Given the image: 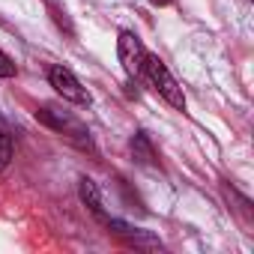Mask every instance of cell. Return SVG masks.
<instances>
[{
  "label": "cell",
  "mask_w": 254,
  "mask_h": 254,
  "mask_svg": "<svg viewBox=\"0 0 254 254\" xmlns=\"http://www.w3.org/2000/svg\"><path fill=\"white\" fill-rule=\"evenodd\" d=\"M144 72H147L150 84L156 87V93H159L171 108L186 111V93H183V87L177 84V78L168 72V66H165L156 54H147V57H144Z\"/></svg>",
  "instance_id": "6da1fadb"
},
{
  "label": "cell",
  "mask_w": 254,
  "mask_h": 254,
  "mask_svg": "<svg viewBox=\"0 0 254 254\" xmlns=\"http://www.w3.org/2000/svg\"><path fill=\"white\" fill-rule=\"evenodd\" d=\"M36 120L39 123H45L48 129H54V132H60V135H66L72 144H78L81 150H93V141H90V132L84 129V126L72 117V114H66V111H57V108H51V105H45V108H39L36 111Z\"/></svg>",
  "instance_id": "7a4b0ae2"
},
{
  "label": "cell",
  "mask_w": 254,
  "mask_h": 254,
  "mask_svg": "<svg viewBox=\"0 0 254 254\" xmlns=\"http://www.w3.org/2000/svg\"><path fill=\"white\" fill-rule=\"evenodd\" d=\"M48 84L54 87L57 96H63L66 102H75V105H90V93L84 90V84L75 78L72 69L66 66H51L48 69Z\"/></svg>",
  "instance_id": "3957f363"
},
{
  "label": "cell",
  "mask_w": 254,
  "mask_h": 254,
  "mask_svg": "<svg viewBox=\"0 0 254 254\" xmlns=\"http://www.w3.org/2000/svg\"><path fill=\"white\" fill-rule=\"evenodd\" d=\"M117 57H120L123 69L129 75H141L144 72V57H147V48H144L141 36L132 33V30H123L120 39H117Z\"/></svg>",
  "instance_id": "277c9868"
},
{
  "label": "cell",
  "mask_w": 254,
  "mask_h": 254,
  "mask_svg": "<svg viewBox=\"0 0 254 254\" xmlns=\"http://www.w3.org/2000/svg\"><path fill=\"white\" fill-rule=\"evenodd\" d=\"M108 227H111L117 236H123L129 245H135V248H162V239H159V236H153V233H147V230H141V227H132V224H126V221L108 218Z\"/></svg>",
  "instance_id": "5b68a950"
},
{
  "label": "cell",
  "mask_w": 254,
  "mask_h": 254,
  "mask_svg": "<svg viewBox=\"0 0 254 254\" xmlns=\"http://www.w3.org/2000/svg\"><path fill=\"white\" fill-rule=\"evenodd\" d=\"M78 191H81V200L96 212V215H105V203H102V191H99V186L90 180V177H84L81 180V186H78Z\"/></svg>",
  "instance_id": "8992f818"
},
{
  "label": "cell",
  "mask_w": 254,
  "mask_h": 254,
  "mask_svg": "<svg viewBox=\"0 0 254 254\" xmlns=\"http://www.w3.org/2000/svg\"><path fill=\"white\" fill-rule=\"evenodd\" d=\"M132 153H135V159H138L141 165H153V159H156V153H153V147H150V141H147L144 132L135 135V141H132Z\"/></svg>",
  "instance_id": "52a82bcc"
},
{
  "label": "cell",
  "mask_w": 254,
  "mask_h": 254,
  "mask_svg": "<svg viewBox=\"0 0 254 254\" xmlns=\"http://www.w3.org/2000/svg\"><path fill=\"white\" fill-rule=\"evenodd\" d=\"M12 153H15V147H12V138L0 129V171H3L9 162H12Z\"/></svg>",
  "instance_id": "ba28073f"
},
{
  "label": "cell",
  "mask_w": 254,
  "mask_h": 254,
  "mask_svg": "<svg viewBox=\"0 0 254 254\" xmlns=\"http://www.w3.org/2000/svg\"><path fill=\"white\" fill-rule=\"evenodd\" d=\"M18 75V69H15V60L0 48V78H15Z\"/></svg>",
  "instance_id": "9c48e42d"
},
{
  "label": "cell",
  "mask_w": 254,
  "mask_h": 254,
  "mask_svg": "<svg viewBox=\"0 0 254 254\" xmlns=\"http://www.w3.org/2000/svg\"><path fill=\"white\" fill-rule=\"evenodd\" d=\"M51 12H54V21H57V24H60V27H63L66 33H72V21L66 18V12H63V9H57L54 3H51Z\"/></svg>",
  "instance_id": "30bf717a"
},
{
  "label": "cell",
  "mask_w": 254,
  "mask_h": 254,
  "mask_svg": "<svg viewBox=\"0 0 254 254\" xmlns=\"http://www.w3.org/2000/svg\"><path fill=\"white\" fill-rule=\"evenodd\" d=\"M153 3H156V6H168V3H171V0H153Z\"/></svg>",
  "instance_id": "8fae6325"
}]
</instances>
